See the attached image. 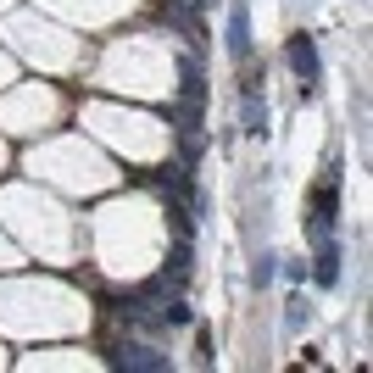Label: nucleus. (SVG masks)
Wrapping results in <instances>:
<instances>
[{
	"label": "nucleus",
	"mask_w": 373,
	"mask_h": 373,
	"mask_svg": "<svg viewBox=\"0 0 373 373\" xmlns=\"http://www.w3.org/2000/svg\"><path fill=\"white\" fill-rule=\"evenodd\" d=\"M290 62H296V73L307 78V84L318 78V56H312V39H296V51H290Z\"/></svg>",
	"instance_id": "obj_1"
}]
</instances>
